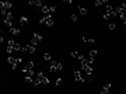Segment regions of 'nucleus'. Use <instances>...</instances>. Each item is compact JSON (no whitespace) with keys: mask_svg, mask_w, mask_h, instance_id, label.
<instances>
[{"mask_svg":"<svg viewBox=\"0 0 126 94\" xmlns=\"http://www.w3.org/2000/svg\"><path fill=\"white\" fill-rule=\"evenodd\" d=\"M49 83V79L45 76L42 72H38V74H37V79L34 80V84L35 86H39V84H48Z\"/></svg>","mask_w":126,"mask_h":94,"instance_id":"f257e3e1","label":"nucleus"},{"mask_svg":"<svg viewBox=\"0 0 126 94\" xmlns=\"http://www.w3.org/2000/svg\"><path fill=\"white\" fill-rule=\"evenodd\" d=\"M7 62H9V63L11 65L13 70H15V69H17V66H18V65L21 63V62H23V59H21V58H13V56H9Z\"/></svg>","mask_w":126,"mask_h":94,"instance_id":"f03ea898","label":"nucleus"},{"mask_svg":"<svg viewBox=\"0 0 126 94\" xmlns=\"http://www.w3.org/2000/svg\"><path fill=\"white\" fill-rule=\"evenodd\" d=\"M63 69V65L58 60H50V72H59V70Z\"/></svg>","mask_w":126,"mask_h":94,"instance_id":"7ed1b4c3","label":"nucleus"},{"mask_svg":"<svg viewBox=\"0 0 126 94\" xmlns=\"http://www.w3.org/2000/svg\"><path fill=\"white\" fill-rule=\"evenodd\" d=\"M13 18H14V15H13V13L11 11H9L7 14L4 15V25H7V27H10V28H13Z\"/></svg>","mask_w":126,"mask_h":94,"instance_id":"20e7f679","label":"nucleus"},{"mask_svg":"<svg viewBox=\"0 0 126 94\" xmlns=\"http://www.w3.org/2000/svg\"><path fill=\"white\" fill-rule=\"evenodd\" d=\"M39 23L44 25H48V27H52L53 25V18H52V15H44L41 20H39Z\"/></svg>","mask_w":126,"mask_h":94,"instance_id":"39448f33","label":"nucleus"},{"mask_svg":"<svg viewBox=\"0 0 126 94\" xmlns=\"http://www.w3.org/2000/svg\"><path fill=\"white\" fill-rule=\"evenodd\" d=\"M41 10H42V13H44V14H46V15H52L55 11H56V6H44V7H42Z\"/></svg>","mask_w":126,"mask_h":94,"instance_id":"423d86ee","label":"nucleus"},{"mask_svg":"<svg viewBox=\"0 0 126 94\" xmlns=\"http://www.w3.org/2000/svg\"><path fill=\"white\" fill-rule=\"evenodd\" d=\"M11 7H13V3H11V1H1V3H0V10H7L9 11Z\"/></svg>","mask_w":126,"mask_h":94,"instance_id":"0eeeda50","label":"nucleus"},{"mask_svg":"<svg viewBox=\"0 0 126 94\" xmlns=\"http://www.w3.org/2000/svg\"><path fill=\"white\" fill-rule=\"evenodd\" d=\"M105 14H108L109 17H115L116 15V9H113L111 4H107V13Z\"/></svg>","mask_w":126,"mask_h":94,"instance_id":"6e6552de","label":"nucleus"},{"mask_svg":"<svg viewBox=\"0 0 126 94\" xmlns=\"http://www.w3.org/2000/svg\"><path fill=\"white\" fill-rule=\"evenodd\" d=\"M35 46H32V45H25V46H23V52H25V54H35Z\"/></svg>","mask_w":126,"mask_h":94,"instance_id":"1a4fd4ad","label":"nucleus"},{"mask_svg":"<svg viewBox=\"0 0 126 94\" xmlns=\"http://www.w3.org/2000/svg\"><path fill=\"white\" fill-rule=\"evenodd\" d=\"M74 79H76V81H78V83H80V81H86V79H84V77H83V74H81V72H80V70H76V72H74Z\"/></svg>","mask_w":126,"mask_h":94,"instance_id":"9d476101","label":"nucleus"},{"mask_svg":"<svg viewBox=\"0 0 126 94\" xmlns=\"http://www.w3.org/2000/svg\"><path fill=\"white\" fill-rule=\"evenodd\" d=\"M14 44H15V42H14L13 40L9 41V45H7V48H6V51H7V54H9V55L11 54L13 51H14Z\"/></svg>","mask_w":126,"mask_h":94,"instance_id":"9b49d317","label":"nucleus"},{"mask_svg":"<svg viewBox=\"0 0 126 94\" xmlns=\"http://www.w3.org/2000/svg\"><path fill=\"white\" fill-rule=\"evenodd\" d=\"M28 4H29V6H37V7H41V9L44 7V6H42V1H41V0H29V1H28Z\"/></svg>","mask_w":126,"mask_h":94,"instance_id":"f8f14e48","label":"nucleus"},{"mask_svg":"<svg viewBox=\"0 0 126 94\" xmlns=\"http://www.w3.org/2000/svg\"><path fill=\"white\" fill-rule=\"evenodd\" d=\"M111 89H112V84L111 83H107L105 86H104V89L101 90V94H108L109 91H111Z\"/></svg>","mask_w":126,"mask_h":94,"instance_id":"ddd939ff","label":"nucleus"},{"mask_svg":"<svg viewBox=\"0 0 126 94\" xmlns=\"http://www.w3.org/2000/svg\"><path fill=\"white\" fill-rule=\"evenodd\" d=\"M20 25H21V27H27V25H28V18H27V17H21V18H20Z\"/></svg>","mask_w":126,"mask_h":94,"instance_id":"4468645a","label":"nucleus"},{"mask_svg":"<svg viewBox=\"0 0 126 94\" xmlns=\"http://www.w3.org/2000/svg\"><path fill=\"white\" fill-rule=\"evenodd\" d=\"M81 41L84 44H95V40H94V38H84V37H83Z\"/></svg>","mask_w":126,"mask_h":94,"instance_id":"2eb2a0df","label":"nucleus"},{"mask_svg":"<svg viewBox=\"0 0 126 94\" xmlns=\"http://www.w3.org/2000/svg\"><path fill=\"white\" fill-rule=\"evenodd\" d=\"M23 72H24L25 77H32V76H34V70H27V69H23Z\"/></svg>","mask_w":126,"mask_h":94,"instance_id":"dca6fc26","label":"nucleus"},{"mask_svg":"<svg viewBox=\"0 0 126 94\" xmlns=\"http://www.w3.org/2000/svg\"><path fill=\"white\" fill-rule=\"evenodd\" d=\"M97 54H98L97 49H91V51H90V59L94 60L95 58H97Z\"/></svg>","mask_w":126,"mask_h":94,"instance_id":"f3484780","label":"nucleus"},{"mask_svg":"<svg viewBox=\"0 0 126 94\" xmlns=\"http://www.w3.org/2000/svg\"><path fill=\"white\" fill-rule=\"evenodd\" d=\"M34 66H35L34 62H27V65H25L24 69H27V70H34Z\"/></svg>","mask_w":126,"mask_h":94,"instance_id":"a211bd4d","label":"nucleus"},{"mask_svg":"<svg viewBox=\"0 0 126 94\" xmlns=\"http://www.w3.org/2000/svg\"><path fill=\"white\" fill-rule=\"evenodd\" d=\"M10 32L13 35H18L20 34V28L18 27H13V28H10Z\"/></svg>","mask_w":126,"mask_h":94,"instance_id":"6ab92c4d","label":"nucleus"},{"mask_svg":"<svg viewBox=\"0 0 126 94\" xmlns=\"http://www.w3.org/2000/svg\"><path fill=\"white\" fill-rule=\"evenodd\" d=\"M95 6H102V4H108V0H95L94 1Z\"/></svg>","mask_w":126,"mask_h":94,"instance_id":"aec40b11","label":"nucleus"},{"mask_svg":"<svg viewBox=\"0 0 126 94\" xmlns=\"http://www.w3.org/2000/svg\"><path fill=\"white\" fill-rule=\"evenodd\" d=\"M70 56H72V58H76V59H80L81 54H78V52H76V51H73V52H70Z\"/></svg>","mask_w":126,"mask_h":94,"instance_id":"412c9836","label":"nucleus"},{"mask_svg":"<svg viewBox=\"0 0 126 94\" xmlns=\"http://www.w3.org/2000/svg\"><path fill=\"white\" fill-rule=\"evenodd\" d=\"M78 11H80V14L81 15L87 14V9H84V7H81V6H78Z\"/></svg>","mask_w":126,"mask_h":94,"instance_id":"4be33fe9","label":"nucleus"},{"mask_svg":"<svg viewBox=\"0 0 126 94\" xmlns=\"http://www.w3.org/2000/svg\"><path fill=\"white\" fill-rule=\"evenodd\" d=\"M34 38H35V40H38V41H42V40H44V38H42V35L38 34V32H34Z\"/></svg>","mask_w":126,"mask_h":94,"instance_id":"5701e85b","label":"nucleus"},{"mask_svg":"<svg viewBox=\"0 0 126 94\" xmlns=\"http://www.w3.org/2000/svg\"><path fill=\"white\" fill-rule=\"evenodd\" d=\"M14 51H21V52H23V46L15 42V44H14Z\"/></svg>","mask_w":126,"mask_h":94,"instance_id":"b1692460","label":"nucleus"},{"mask_svg":"<svg viewBox=\"0 0 126 94\" xmlns=\"http://www.w3.org/2000/svg\"><path fill=\"white\" fill-rule=\"evenodd\" d=\"M39 41L38 40H35V38H32V40H31V45H32V46H37V44H38Z\"/></svg>","mask_w":126,"mask_h":94,"instance_id":"393cba45","label":"nucleus"},{"mask_svg":"<svg viewBox=\"0 0 126 94\" xmlns=\"http://www.w3.org/2000/svg\"><path fill=\"white\" fill-rule=\"evenodd\" d=\"M44 59L45 60H50V54H48V52H46V54H44Z\"/></svg>","mask_w":126,"mask_h":94,"instance_id":"a878e982","label":"nucleus"},{"mask_svg":"<svg viewBox=\"0 0 126 94\" xmlns=\"http://www.w3.org/2000/svg\"><path fill=\"white\" fill-rule=\"evenodd\" d=\"M56 86H60V84H62V79H60V77H58V79H56Z\"/></svg>","mask_w":126,"mask_h":94,"instance_id":"bb28decb","label":"nucleus"},{"mask_svg":"<svg viewBox=\"0 0 126 94\" xmlns=\"http://www.w3.org/2000/svg\"><path fill=\"white\" fill-rule=\"evenodd\" d=\"M70 18H72V21H77V15H76V14H72V15H70Z\"/></svg>","mask_w":126,"mask_h":94,"instance_id":"cd10ccee","label":"nucleus"},{"mask_svg":"<svg viewBox=\"0 0 126 94\" xmlns=\"http://www.w3.org/2000/svg\"><path fill=\"white\" fill-rule=\"evenodd\" d=\"M115 27H116V25L113 24V23H111V24H109V27H108V28H109V30H115Z\"/></svg>","mask_w":126,"mask_h":94,"instance_id":"c85d7f7f","label":"nucleus"},{"mask_svg":"<svg viewBox=\"0 0 126 94\" xmlns=\"http://www.w3.org/2000/svg\"><path fill=\"white\" fill-rule=\"evenodd\" d=\"M25 83H32V77H25Z\"/></svg>","mask_w":126,"mask_h":94,"instance_id":"c756f323","label":"nucleus"}]
</instances>
